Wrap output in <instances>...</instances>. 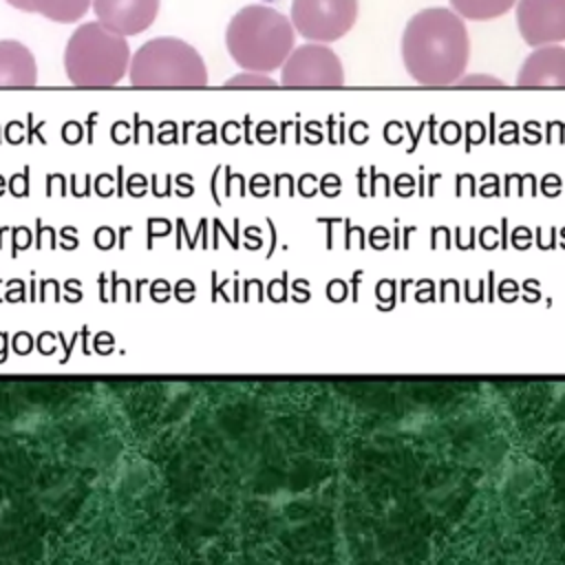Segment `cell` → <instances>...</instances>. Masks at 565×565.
I'll list each match as a JSON object with an SVG mask.
<instances>
[{"mask_svg":"<svg viewBox=\"0 0 565 565\" xmlns=\"http://www.w3.org/2000/svg\"><path fill=\"white\" fill-rule=\"evenodd\" d=\"M470 60V38L455 11L430 7L417 11L402 33V62L422 86H452Z\"/></svg>","mask_w":565,"mask_h":565,"instance_id":"cell-1","label":"cell"},{"mask_svg":"<svg viewBox=\"0 0 565 565\" xmlns=\"http://www.w3.org/2000/svg\"><path fill=\"white\" fill-rule=\"evenodd\" d=\"M230 57L243 71L269 73L282 66L296 46V29L287 15L265 4H247L225 29Z\"/></svg>","mask_w":565,"mask_h":565,"instance_id":"cell-2","label":"cell"},{"mask_svg":"<svg viewBox=\"0 0 565 565\" xmlns=\"http://www.w3.org/2000/svg\"><path fill=\"white\" fill-rule=\"evenodd\" d=\"M126 35L106 29L99 20L73 31L64 49V71L73 86L106 88L124 79L130 66Z\"/></svg>","mask_w":565,"mask_h":565,"instance_id":"cell-3","label":"cell"},{"mask_svg":"<svg viewBox=\"0 0 565 565\" xmlns=\"http://www.w3.org/2000/svg\"><path fill=\"white\" fill-rule=\"evenodd\" d=\"M128 79L141 88H201L207 84V68L188 42L154 38L130 55Z\"/></svg>","mask_w":565,"mask_h":565,"instance_id":"cell-4","label":"cell"},{"mask_svg":"<svg viewBox=\"0 0 565 565\" xmlns=\"http://www.w3.org/2000/svg\"><path fill=\"white\" fill-rule=\"evenodd\" d=\"M358 0H291V24L309 42H335L351 31Z\"/></svg>","mask_w":565,"mask_h":565,"instance_id":"cell-5","label":"cell"},{"mask_svg":"<svg viewBox=\"0 0 565 565\" xmlns=\"http://www.w3.org/2000/svg\"><path fill=\"white\" fill-rule=\"evenodd\" d=\"M280 84L289 88H338L344 84V68L327 44L307 42L294 46L282 62Z\"/></svg>","mask_w":565,"mask_h":565,"instance_id":"cell-6","label":"cell"},{"mask_svg":"<svg viewBox=\"0 0 565 565\" xmlns=\"http://www.w3.org/2000/svg\"><path fill=\"white\" fill-rule=\"evenodd\" d=\"M516 29L530 46L565 42V0H516Z\"/></svg>","mask_w":565,"mask_h":565,"instance_id":"cell-7","label":"cell"},{"mask_svg":"<svg viewBox=\"0 0 565 565\" xmlns=\"http://www.w3.org/2000/svg\"><path fill=\"white\" fill-rule=\"evenodd\" d=\"M90 7L97 20L119 35H139L159 13V0H93Z\"/></svg>","mask_w":565,"mask_h":565,"instance_id":"cell-8","label":"cell"},{"mask_svg":"<svg viewBox=\"0 0 565 565\" xmlns=\"http://www.w3.org/2000/svg\"><path fill=\"white\" fill-rule=\"evenodd\" d=\"M514 84L521 88H565V46H534L523 60Z\"/></svg>","mask_w":565,"mask_h":565,"instance_id":"cell-9","label":"cell"},{"mask_svg":"<svg viewBox=\"0 0 565 565\" xmlns=\"http://www.w3.org/2000/svg\"><path fill=\"white\" fill-rule=\"evenodd\" d=\"M38 84L33 53L15 40H0V88H31Z\"/></svg>","mask_w":565,"mask_h":565,"instance_id":"cell-10","label":"cell"},{"mask_svg":"<svg viewBox=\"0 0 565 565\" xmlns=\"http://www.w3.org/2000/svg\"><path fill=\"white\" fill-rule=\"evenodd\" d=\"M31 4L35 13L51 22L71 24L86 15L93 0H31Z\"/></svg>","mask_w":565,"mask_h":565,"instance_id":"cell-11","label":"cell"},{"mask_svg":"<svg viewBox=\"0 0 565 565\" xmlns=\"http://www.w3.org/2000/svg\"><path fill=\"white\" fill-rule=\"evenodd\" d=\"M514 4H516V0H450L452 11L459 18H466V20H472V22L501 18Z\"/></svg>","mask_w":565,"mask_h":565,"instance_id":"cell-12","label":"cell"},{"mask_svg":"<svg viewBox=\"0 0 565 565\" xmlns=\"http://www.w3.org/2000/svg\"><path fill=\"white\" fill-rule=\"evenodd\" d=\"M225 86H278V82L274 77H269L267 73H256V71H243L234 77H230L225 82Z\"/></svg>","mask_w":565,"mask_h":565,"instance_id":"cell-13","label":"cell"},{"mask_svg":"<svg viewBox=\"0 0 565 565\" xmlns=\"http://www.w3.org/2000/svg\"><path fill=\"white\" fill-rule=\"evenodd\" d=\"M457 86H505V84L490 75H466L457 79Z\"/></svg>","mask_w":565,"mask_h":565,"instance_id":"cell-14","label":"cell"},{"mask_svg":"<svg viewBox=\"0 0 565 565\" xmlns=\"http://www.w3.org/2000/svg\"><path fill=\"white\" fill-rule=\"evenodd\" d=\"M7 4H11L13 9H20V11H26V13H31L33 11V4H31V0H4Z\"/></svg>","mask_w":565,"mask_h":565,"instance_id":"cell-15","label":"cell"}]
</instances>
